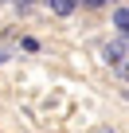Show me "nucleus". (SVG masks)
I'll return each mask as SVG.
<instances>
[{"label": "nucleus", "mask_w": 129, "mask_h": 133, "mask_svg": "<svg viewBox=\"0 0 129 133\" xmlns=\"http://www.w3.org/2000/svg\"><path fill=\"white\" fill-rule=\"evenodd\" d=\"M106 63H110V66L129 63V59H125V43H121V39H117V43H106Z\"/></svg>", "instance_id": "f257e3e1"}, {"label": "nucleus", "mask_w": 129, "mask_h": 133, "mask_svg": "<svg viewBox=\"0 0 129 133\" xmlns=\"http://www.w3.org/2000/svg\"><path fill=\"white\" fill-rule=\"evenodd\" d=\"M47 4H51V12H55V16H71V12L78 8V0H47Z\"/></svg>", "instance_id": "f03ea898"}, {"label": "nucleus", "mask_w": 129, "mask_h": 133, "mask_svg": "<svg viewBox=\"0 0 129 133\" xmlns=\"http://www.w3.org/2000/svg\"><path fill=\"white\" fill-rule=\"evenodd\" d=\"M113 24H117L121 35H129V8H117V12H113Z\"/></svg>", "instance_id": "7ed1b4c3"}, {"label": "nucleus", "mask_w": 129, "mask_h": 133, "mask_svg": "<svg viewBox=\"0 0 129 133\" xmlns=\"http://www.w3.org/2000/svg\"><path fill=\"white\" fill-rule=\"evenodd\" d=\"M78 4H86V8H102V4H110V0H78Z\"/></svg>", "instance_id": "20e7f679"}, {"label": "nucleus", "mask_w": 129, "mask_h": 133, "mask_svg": "<svg viewBox=\"0 0 129 133\" xmlns=\"http://www.w3.org/2000/svg\"><path fill=\"white\" fill-rule=\"evenodd\" d=\"M117 75H121V78H129V63H121V66H117Z\"/></svg>", "instance_id": "39448f33"}, {"label": "nucleus", "mask_w": 129, "mask_h": 133, "mask_svg": "<svg viewBox=\"0 0 129 133\" xmlns=\"http://www.w3.org/2000/svg\"><path fill=\"white\" fill-rule=\"evenodd\" d=\"M0 63H8V51H0Z\"/></svg>", "instance_id": "423d86ee"}, {"label": "nucleus", "mask_w": 129, "mask_h": 133, "mask_svg": "<svg viewBox=\"0 0 129 133\" xmlns=\"http://www.w3.org/2000/svg\"><path fill=\"white\" fill-rule=\"evenodd\" d=\"M20 4H24V8H28V4H35V0H20Z\"/></svg>", "instance_id": "0eeeda50"}]
</instances>
